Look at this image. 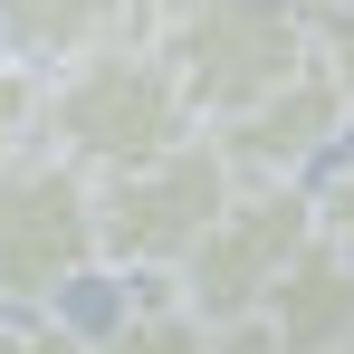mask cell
<instances>
[{
	"label": "cell",
	"instance_id": "obj_1",
	"mask_svg": "<svg viewBox=\"0 0 354 354\" xmlns=\"http://www.w3.org/2000/svg\"><path fill=\"white\" fill-rule=\"evenodd\" d=\"M192 134H201V115H192L173 58L153 39H115V48H96V58L48 77V153L86 163L96 182L144 173Z\"/></svg>",
	"mask_w": 354,
	"mask_h": 354
},
{
	"label": "cell",
	"instance_id": "obj_9",
	"mask_svg": "<svg viewBox=\"0 0 354 354\" xmlns=\"http://www.w3.org/2000/svg\"><path fill=\"white\" fill-rule=\"evenodd\" d=\"M86 354H221V326H201L182 297H153V306H124L106 335H86Z\"/></svg>",
	"mask_w": 354,
	"mask_h": 354
},
{
	"label": "cell",
	"instance_id": "obj_12",
	"mask_svg": "<svg viewBox=\"0 0 354 354\" xmlns=\"http://www.w3.org/2000/svg\"><path fill=\"white\" fill-rule=\"evenodd\" d=\"M0 354H86L67 316H0Z\"/></svg>",
	"mask_w": 354,
	"mask_h": 354
},
{
	"label": "cell",
	"instance_id": "obj_14",
	"mask_svg": "<svg viewBox=\"0 0 354 354\" xmlns=\"http://www.w3.org/2000/svg\"><path fill=\"white\" fill-rule=\"evenodd\" d=\"M221 354H288V345H278L259 316H239V326H221Z\"/></svg>",
	"mask_w": 354,
	"mask_h": 354
},
{
	"label": "cell",
	"instance_id": "obj_7",
	"mask_svg": "<svg viewBox=\"0 0 354 354\" xmlns=\"http://www.w3.org/2000/svg\"><path fill=\"white\" fill-rule=\"evenodd\" d=\"M134 19H144V0H0V58L58 77V67L134 39Z\"/></svg>",
	"mask_w": 354,
	"mask_h": 354
},
{
	"label": "cell",
	"instance_id": "obj_15",
	"mask_svg": "<svg viewBox=\"0 0 354 354\" xmlns=\"http://www.w3.org/2000/svg\"><path fill=\"white\" fill-rule=\"evenodd\" d=\"M288 10H306V19H335V10H354V0H288Z\"/></svg>",
	"mask_w": 354,
	"mask_h": 354
},
{
	"label": "cell",
	"instance_id": "obj_11",
	"mask_svg": "<svg viewBox=\"0 0 354 354\" xmlns=\"http://www.w3.org/2000/svg\"><path fill=\"white\" fill-rule=\"evenodd\" d=\"M316 239H326V249H345V259H354V144L335 153V173L316 182Z\"/></svg>",
	"mask_w": 354,
	"mask_h": 354
},
{
	"label": "cell",
	"instance_id": "obj_6",
	"mask_svg": "<svg viewBox=\"0 0 354 354\" xmlns=\"http://www.w3.org/2000/svg\"><path fill=\"white\" fill-rule=\"evenodd\" d=\"M345 134H354V124H345V96L326 86V67H316V58H306V77H288L278 96H259L249 115L211 124V144L230 153L239 182H306Z\"/></svg>",
	"mask_w": 354,
	"mask_h": 354
},
{
	"label": "cell",
	"instance_id": "obj_8",
	"mask_svg": "<svg viewBox=\"0 0 354 354\" xmlns=\"http://www.w3.org/2000/svg\"><path fill=\"white\" fill-rule=\"evenodd\" d=\"M259 326H268L288 354H345L354 345V259L316 239L288 278H278V297L259 306Z\"/></svg>",
	"mask_w": 354,
	"mask_h": 354
},
{
	"label": "cell",
	"instance_id": "obj_4",
	"mask_svg": "<svg viewBox=\"0 0 354 354\" xmlns=\"http://www.w3.org/2000/svg\"><path fill=\"white\" fill-rule=\"evenodd\" d=\"M77 278H96V173L39 144L0 173V316H58Z\"/></svg>",
	"mask_w": 354,
	"mask_h": 354
},
{
	"label": "cell",
	"instance_id": "obj_5",
	"mask_svg": "<svg viewBox=\"0 0 354 354\" xmlns=\"http://www.w3.org/2000/svg\"><path fill=\"white\" fill-rule=\"evenodd\" d=\"M306 249H316V192L306 182H239L230 211L211 221V239L182 259L173 297L201 326H239V316H259L278 297V278Z\"/></svg>",
	"mask_w": 354,
	"mask_h": 354
},
{
	"label": "cell",
	"instance_id": "obj_2",
	"mask_svg": "<svg viewBox=\"0 0 354 354\" xmlns=\"http://www.w3.org/2000/svg\"><path fill=\"white\" fill-rule=\"evenodd\" d=\"M153 48L173 58L182 96H192L201 134H211V124L249 115L259 96H278L288 77H306V58H316V19L288 10V0H163Z\"/></svg>",
	"mask_w": 354,
	"mask_h": 354
},
{
	"label": "cell",
	"instance_id": "obj_13",
	"mask_svg": "<svg viewBox=\"0 0 354 354\" xmlns=\"http://www.w3.org/2000/svg\"><path fill=\"white\" fill-rule=\"evenodd\" d=\"M316 67H326V86L345 96V124H354V10L316 19Z\"/></svg>",
	"mask_w": 354,
	"mask_h": 354
},
{
	"label": "cell",
	"instance_id": "obj_16",
	"mask_svg": "<svg viewBox=\"0 0 354 354\" xmlns=\"http://www.w3.org/2000/svg\"><path fill=\"white\" fill-rule=\"evenodd\" d=\"M345 354H354V345H345Z\"/></svg>",
	"mask_w": 354,
	"mask_h": 354
},
{
	"label": "cell",
	"instance_id": "obj_10",
	"mask_svg": "<svg viewBox=\"0 0 354 354\" xmlns=\"http://www.w3.org/2000/svg\"><path fill=\"white\" fill-rule=\"evenodd\" d=\"M48 144V77L19 58H0V173L19 163V153H39Z\"/></svg>",
	"mask_w": 354,
	"mask_h": 354
},
{
	"label": "cell",
	"instance_id": "obj_3",
	"mask_svg": "<svg viewBox=\"0 0 354 354\" xmlns=\"http://www.w3.org/2000/svg\"><path fill=\"white\" fill-rule=\"evenodd\" d=\"M230 192H239V173L211 134L173 144L144 173L96 182V268L106 278H182V259L211 239V221L230 211Z\"/></svg>",
	"mask_w": 354,
	"mask_h": 354
}]
</instances>
